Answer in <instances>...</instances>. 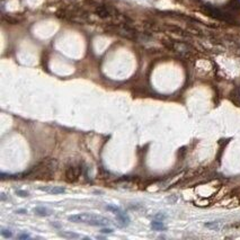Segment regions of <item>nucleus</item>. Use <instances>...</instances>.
Wrapping results in <instances>:
<instances>
[{"label":"nucleus","instance_id":"nucleus-1","mask_svg":"<svg viewBox=\"0 0 240 240\" xmlns=\"http://www.w3.org/2000/svg\"><path fill=\"white\" fill-rule=\"evenodd\" d=\"M58 168V161L52 158H48L37 162L30 170L18 175V178H30V179H51Z\"/></svg>","mask_w":240,"mask_h":240},{"label":"nucleus","instance_id":"nucleus-2","mask_svg":"<svg viewBox=\"0 0 240 240\" xmlns=\"http://www.w3.org/2000/svg\"><path fill=\"white\" fill-rule=\"evenodd\" d=\"M68 220L74 223H83V224L94 225V227H104V225H108V223L111 222L110 220L104 216L90 213H79L69 215Z\"/></svg>","mask_w":240,"mask_h":240},{"label":"nucleus","instance_id":"nucleus-3","mask_svg":"<svg viewBox=\"0 0 240 240\" xmlns=\"http://www.w3.org/2000/svg\"><path fill=\"white\" fill-rule=\"evenodd\" d=\"M83 170H85V167L81 161H71L65 167V181H70V183L77 181L82 176Z\"/></svg>","mask_w":240,"mask_h":240},{"label":"nucleus","instance_id":"nucleus-4","mask_svg":"<svg viewBox=\"0 0 240 240\" xmlns=\"http://www.w3.org/2000/svg\"><path fill=\"white\" fill-rule=\"evenodd\" d=\"M96 14H97L98 17L107 18L112 15V9L107 6H98L96 8Z\"/></svg>","mask_w":240,"mask_h":240},{"label":"nucleus","instance_id":"nucleus-5","mask_svg":"<svg viewBox=\"0 0 240 240\" xmlns=\"http://www.w3.org/2000/svg\"><path fill=\"white\" fill-rule=\"evenodd\" d=\"M41 191H44V192L49 193V194H62L65 192L64 187H60V186H45V187H40Z\"/></svg>","mask_w":240,"mask_h":240},{"label":"nucleus","instance_id":"nucleus-6","mask_svg":"<svg viewBox=\"0 0 240 240\" xmlns=\"http://www.w3.org/2000/svg\"><path fill=\"white\" fill-rule=\"evenodd\" d=\"M60 236L63 238H67V239H77V238H80V234L78 233H74L72 231H63V232H60Z\"/></svg>","mask_w":240,"mask_h":240},{"label":"nucleus","instance_id":"nucleus-7","mask_svg":"<svg viewBox=\"0 0 240 240\" xmlns=\"http://www.w3.org/2000/svg\"><path fill=\"white\" fill-rule=\"evenodd\" d=\"M34 212H35V214L41 216H48L51 214V211L46 210L45 208H36L35 210H34Z\"/></svg>","mask_w":240,"mask_h":240},{"label":"nucleus","instance_id":"nucleus-8","mask_svg":"<svg viewBox=\"0 0 240 240\" xmlns=\"http://www.w3.org/2000/svg\"><path fill=\"white\" fill-rule=\"evenodd\" d=\"M151 227L154 230H165V229H166V227L163 225V223L159 222V221H153V222L151 223Z\"/></svg>","mask_w":240,"mask_h":240},{"label":"nucleus","instance_id":"nucleus-9","mask_svg":"<svg viewBox=\"0 0 240 240\" xmlns=\"http://www.w3.org/2000/svg\"><path fill=\"white\" fill-rule=\"evenodd\" d=\"M1 236H2L3 238H10L12 237V232L10 231V230H7V229H1Z\"/></svg>","mask_w":240,"mask_h":240},{"label":"nucleus","instance_id":"nucleus-10","mask_svg":"<svg viewBox=\"0 0 240 240\" xmlns=\"http://www.w3.org/2000/svg\"><path fill=\"white\" fill-rule=\"evenodd\" d=\"M16 194H17L18 196H21V197H27V196H30V193L28 192H26V191H21V190L16 191Z\"/></svg>","mask_w":240,"mask_h":240},{"label":"nucleus","instance_id":"nucleus-11","mask_svg":"<svg viewBox=\"0 0 240 240\" xmlns=\"http://www.w3.org/2000/svg\"><path fill=\"white\" fill-rule=\"evenodd\" d=\"M30 237L31 236L30 234H27V233H23V234H19V236H18L19 239H27V238H30Z\"/></svg>","mask_w":240,"mask_h":240},{"label":"nucleus","instance_id":"nucleus-12","mask_svg":"<svg viewBox=\"0 0 240 240\" xmlns=\"http://www.w3.org/2000/svg\"><path fill=\"white\" fill-rule=\"evenodd\" d=\"M101 232H103V233H112L113 229H101Z\"/></svg>","mask_w":240,"mask_h":240},{"label":"nucleus","instance_id":"nucleus-13","mask_svg":"<svg viewBox=\"0 0 240 240\" xmlns=\"http://www.w3.org/2000/svg\"><path fill=\"white\" fill-rule=\"evenodd\" d=\"M17 213H19V214H25V213H26V211H25V210H17Z\"/></svg>","mask_w":240,"mask_h":240}]
</instances>
